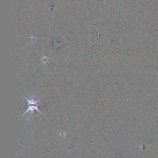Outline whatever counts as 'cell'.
Masks as SVG:
<instances>
[{"label": "cell", "instance_id": "obj_1", "mask_svg": "<svg viewBox=\"0 0 158 158\" xmlns=\"http://www.w3.org/2000/svg\"><path fill=\"white\" fill-rule=\"evenodd\" d=\"M22 97L24 99H25L26 101H27V106H28L27 110L23 114L22 116L25 114H28V115H30V117H32L35 110H36L38 112L41 114V112H40V110L38 109L39 101L40 99V98L37 97L36 95H35V94H33V95L29 96L28 98H27V97H25L23 95H22Z\"/></svg>", "mask_w": 158, "mask_h": 158}]
</instances>
